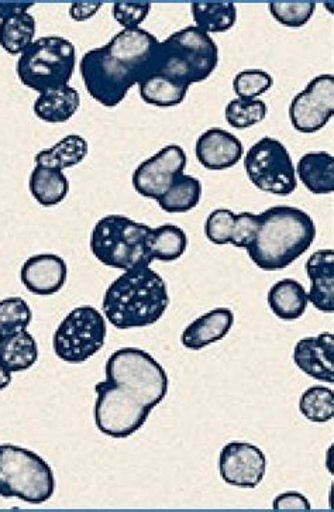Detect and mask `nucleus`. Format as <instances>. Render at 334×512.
<instances>
[{
	"instance_id": "f257e3e1",
	"label": "nucleus",
	"mask_w": 334,
	"mask_h": 512,
	"mask_svg": "<svg viewBox=\"0 0 334 512\" xmlns=\"http://www.w3.org/2000/svg\"><path fill=\"white\" fill-rule=\"evenodd\" d=\"M105 376L95 386L96 428L109 438H130L167 397L168 374L150 353L123 347L110 355Z\"/></svg>"
},
{
	"instance_id": "f03ea898",
	"label": "nucleus",
	"mask_w": 334,
	"mask_h": 512,
	"mask_svg": "<svg viewBox=\"0 0 334 512\" xmlns=\"http://www.w3.org/2000/svg\"><path fill=\"white\" fill-rule=\"evenodd\" d=\"M158 44L154 34L139 27L86 51L79 64L86 92L105 108H116L153 70Z\"/></svg>"
},
{
	"instance_id": "7ed1b4c3",
	"label": "nucleus",
	"mask_w": 334,
	"mask_h": 512,
	"mask_svg": "<svg viewBox=\"0 0 334 512\" xmlns=\"http://www.w3.org/2000/svg\"><path fill=\"white\" fill-rule=\"evenodd\" d=\"M170 307L164 278L150 266L123 271L103 295V316L120 331L146 328L163 318Z\"/></svg>"
},
{
	"instance_id": "20e7f679",
	"label": "nucleus",
	"mask_w": 334,
	"mask_h": 512,
	"mask_svg": "<svg viewBox=\"0 0 334 512\" xmlns=\"http://www.w3.org/2000/svg\"><path fill=\"white\" fill-rule=\"evenodd\" d=\"M316 239L312 216L295 206H272L260 215V229L247 253L260 270L281 271L308 252Z\"/></svg>"
},
{
	"instance_id": "39448f33",
	"label": "nucleus",
	"mask_w": 334,
	"mask_h": 512,
	"mask_svg": "<svg viewBox=\"0 0 334 512\" xmlns=\"http://www.w3.org/2000/svg\"><path fill=\"white\" fill-rule=\"evenodd\" d=\"M218 64L215 40L198 27L188 26L160 41L150 74L163 75L189 88L206 81Z\"/></svg>"
},
{
	"instance_id": "423d86ee",
	"label": "nucleus",
	"mask_w": 334,
	"mask_h": 512,
	"mask_svg": "<svg viewBox=\"0 0 334 512\" xmlns=\"http://www.w3.org/2000/svg\"><path fill=\"white\" fill-rule=\"evenodd\" d=\"M77 67V51L65 37L46 36L34 40L20 54L17 77L24 87L34 92L53 91L70 85Z\"/></svg>"
},
{
	"instance_id": "0eeeda50",
	"label": "nucleus",
	"mask_w": 334,
	"mask_h": 512,
	"mask_svg": "<svg viewBox=\"0 0 334 512\" xmlns=\"http://www.w3.org/2000/svg\"><path fill=\"white\" fill-rule=\"evenodd\" d=\"M54 493V472L43 457L22 446L0 445V497L41 505Z\"/></svg>"
},
{
	"instance_id": "6e6552de",
	"label": "nucleus",
	"mask_w": 334,
	"mask_h": 512,
	"mask_svg": "<svg viewBox=\"0 0 334 512\" xmlns=\"http://www.w3.org/2000/svg\"><path fill=\"white\" fill-rule=\"evenodd\" d=\"M150 226L125 215H108L99 219L91 235V252L103 266L127 271L151 266L147 256Z\"/></svg>"
},
{
	"instance_id": "1a4fd4ad",
	"label": "nucleus",
	"mask_w": 334,
	"mask_h": 512,
	"mask_svg": "<svg viewBox=\"0 0 334 512\" xmlns=\"http://www.w3.org/2000/svg\"><path fill=\"white\" fill-rule=\"evenodd\" d=\"M108 336L106 318L91 305L72 309L54 333L53 349L68 364L88 362L101 352Z\"/></svg>"
},
{
	"instance_id": "9d476101",
	"label": "nucleus",
	"mask_w": 334,
	"mask_h": 512,
	"mask_svg": "<svg viewBox=\"0 0 334 512\" xmlns=\"http://www.w3.org/2000/svg\"><path fill=\"white\" fill-rule=\"evenodd\" d=\"M244 168L251 184L267 194L289 197L298 188L291 154L274 137H263L250 147Z\"/></svg>"
},
{
	"instance_id": "9b49d317",
	"label": "nucleus",
	"mask_w": 334,
	"mask_h": 512,
	"mask_svg": "<svg viewBox=\"0 0 334 512\" xmlns=\"http://www.w3.org/2000/svg\"><path fill=\"white\" fill-rule=\"evenodd\" d=\"M334 115V77L323 74L311 79L289 105L291 125L299 133L319 132Z\"/></svg>"
},
{
	"instance_id": "f8f14e48",
	"label": "nucleus",
	"mask_w": 334,
	"mask_h": 512,
	"mask_svg": "<svg viewBox=\"0 0 334 512\" xmlns=\"http://www.w3.org/2000/svg\"><path fill=\"white\" fill-rule=\"evenodd\" d=\"M187 161V153L179 144H168L136 167L132 177L134 190L141 197L157 201L184 174Z\"/></svg>"
},
{
	"instance_id": "ddd939ff",
	"label": "nucleus",
	"mask_w": 334,
	"mask_h": 512,
	"mask_svg": "<svg viewBox=\"0 0 334 512\" xmlns=\"http://www.w3.org/2000/svg\"><path fill=\"white\" fill-rule=\"evenodd\" d=\"M219 472L229 486L256 489L267 472V457L263 450L251 443H227L220 452Z\"/></svg>"
},
{
	"instance_id": "4468645a",
	"label": "nucleus",
	"mask_w": 334,
	"mask_h": 512,
	"mask_svg": "<svg viewBox=\"0 0 334 512\" xmlns=\"http://www.w3.org/2000/svg\"><path fill=\"white\" fill-rule=\"evenodd\" d=\"M68 278V266L58 254H36L29 257L20 270V280L27 291L40 297L63 290Z\"/></svg>"
},
{
	"instance_id": "2eb2a0df",
	"label": "nucleus",
	"mask_w": 334,
	"mask_h": 512,
	"mask_svg": "<svg viewBox=\"0 0 334 512\" xmlns=\"http://www.w3.org/2000/svg\"><path fill=\"white\" fill-rule=\"evenodd\" d=\"M196 160L209 171L233 168L244 154L243 143L233 133L212 127L198 137L195 144Z\"/></svg>"
},
{
	"instance_id": "dca6fc26",
	"label": "nucleus",
	"mask_w": 334,
	"mask_h": 512,
	"mask_svg": "<svg viewBox=\"0 0 334 512\" xmlns=\"http://www.w3.org/2000/svg\"><path fill=\"white\" fill-rule=\"evenodd\" d=\"M294 363L298 369L312 379L323 383H334V336L322 333L309 336L296 343Z\"/></svg>"
},
{
	"instance_id": "f3484780",
	"label": "nucleus",
	"mask_w": 334,
	"mask_h": 512,
	"mask_svg": "<svg viewBox=\"0 0 334 512\" xmlns=\"http://www.w3.org/2000/svg\"><path fill=\"white\" fill-rule=\"evenodd\" d=\"M234 325V314L229 308H215L199 316L182 332L181 342L185 349L202 350L220 342L229 335Z\"/></svg>"
},
{
	"instance_id": "a211bd4d",
	"label": "nucleus",
	"mask_w": 334,
	"mask_h": 512,
	"mask_svg": "<svg viewBox=\"0 0 334 512\" xmlns=\"http://www.w3.org/2000/svg\"><path fill=\"white\" fill-rule=\"evenodd\" d=\"M306 274L311 281L309 304L325 314L334 311V252L318 250L306 261Z\"/></svg>"
},
{
	"instance_id": "6ab92c4d",
	"label": "nucleus",
	"mask_w": 334,
	"mask_h": 512,
	"mask_svg": "<svg viewBox=\"0 0 334 512\" xmlns=\"http://www.w3.org/2000/svg\"><path fill=\"white\" fill-rule=\"evenodd\" d=\"M296 178L306 190L315 195L334 192V158L326 151H312L299 158L295 167Z\"/></svg>"
},
{
	"instance_id": "aec40b11",
	"label": "nucleus",
	"mask_w": 334,
	"mask_h": 512,
	"mask_svg": "<svg viewBox=\"0 0 334 512\" xmlns=\"http://www.w3.org/2000/svg\"><path fill=\"white\" fill-rule=\"evenodd\" d=\"M268 305L282 321H296L305 315L309 305L308 291L294 278H284L272 285L267 295Z\"/></svg>"
},
{
	"instance_id": "412c9836",
	"label": "nucleus",
	"mask_w": 334,
	"mask_h": 512,
	"mask_svg": "<svg viewBox=\"0 0 334 512\" xmlns=\"http://www.w3.org/2000/svg\"><path fill=\"white\" fill-rule=\"evenodd\" d=\"M81 95L77 89L70 87L57 88L39 94L34 102V115L46 123L68 122L79 111Z\"/></svg>"
},
{
	"instance_id": "4be33fe9",
	"label": "nucleus",
	"mask_w": 334,
	"mask_h": 512,
	"mask_svg": "<svg viewBox=\"0 0 334 512\" xmlns=\"http://www.w3.org/2000/svg\"><path fill=\"white\" fill-rule=\"evenodd\" d=\"M39 360V346L32 333H13L0 338V364L10 373L32 369Z\"/></svg>"
},
{
	"instance_id": "5701e85b",
	"label": "nucleus",
	"mask_w": 334,
	"mask_h": 512,
	"mask_svg": "<svg viewBox=\"0 0 334 512\" xmlns=\"http://www.w3.org/2000/svg\"><path fill=\"white\" fill-rule=\"evenodd\" d=\"M29 190L37 204L53 208L70 194V181L64 171L36 166L30 174Z\"/></svg>"
},
{
	"instance_id": "b1692460",
	"label": "nucleus",
	"mask_w": 334,
	"mask_h": 512,
	"mask_svg": "<svg viewBox=\"0 0 334 512\" xmlns=\"http://www.w3.org/2000/svg\"><path fill=\"white\" fill-rule=\"evenodd\" d=\"M89 153V144L79 134H68L50 149L41 150L34 157L39 167L67 170L81 164Z\"/></svg>"
},
{
	"instance_id": "393cba45",
	"label": "nucleus",
	"mask_w": 334,
	"mask_h": 512,
	"mask_svg": "<svg viewBox=\"0 0 334 512\" xmlns=\"http://www.w3.org/2000/svg\"><path fill=\"white\" fill-rule=\"evenodd\" d=\"M188 236L184 229L175 225H161L151 228L147 236V256L153 261L170 263L181 259L187 252Z\"/></svg>"
},
{
	"instance_id": "a878e982",
	"label": "nucleus",
	"mask_w": 334,
	"mask_h": 512,
	"mask_svg": "<svg viewBox=\"0 0 334 512\" xmlns=\"http://www.w3.org/2000/svg\"><path fill=\"white\" fill-rule=\"evenodd\" d=\"M191 13L195 27L209 36L229 32L237 22V8L233 2H194Z\"/></svg>"
},
{
	"instance_id": "bb28decb",
	"label": "nucleus",
	"mask_w": 334,
	"mask_h": 512,
	"mask_svg": "<svg viewBox=\"0 0 334 512\" xmlns=\"http://www.w3.org/2000/svg\"><path fill=\"white\" fill-rule=\"evenodd\" d=\"M202 194V182L198 178L181 174L163 197L157 199V204L167 213H187L199 205Z\"/></svg>"
},
{
	"instance_id": "cd10ccee",
	"label": "nucleus",
	"mask_w": 334,
	"mask_h": 512,
	"mask_svg": "<svg viewBox=\"0 0 334 512\" xmlns=\"http://www.w3.org/2000/svg\"><path fill=\"white\" fill-rule=\"evenodd\" d=\"M140 96L147 105L175 108L187 98L189 88L163 75L150 74L139 84Z\"/></svg>"
},
{
	"instance_id": "c85d7f7f",
	"label": "nucleus",
	"mask_w": 334,
	"mask_h": 512,
	"mask_svg": "<svg viewBox=\"0 0 334 512\" xmlns=\"http://www.w3.org/2000/svg\"><path fill=\"white\" fill-rule=\"evenodd\" d=\"M36 19L29 12L17 13L0 22V47L10 56H20L34 41Z\"/></svg>"
},
{
	"instance_id": "c756f323",
	"label": "nucleus",
	"mask_w": 334,
	"mask_h": 512,
	"mask_svg": "<svg viewBox=\"0 0 334 512\" xmlns=\"http://www.w3.org/2000/svg\"><path fill=\"white\" fill-rule=\"evenodd\" d=\"M299 411L313 424H326L334 418V393L332 388L315 386L306 390L299 400Z\"/></svg>"
},
{
	"instance_id": "7c9ffc66",
	"label": "nucleus",
	"mask_w": 334,
	"mask_h": 512,
	"mask_svg": "<svg viewBox=\"0 0 334 512\" xmlns=\"http://www.w3.org/2000/svg\"><path fill=\"white\" fill-rule=\"evenodd\" d=\"M267 113V105L261 99L236 98L227 103L225 118L233 129L243 130L264 122Z\"/></svg>"
},
{
	"instance_id": "2f4dec72",
	"label": "nucleus",
	"mask_w": 334,
	"mask_h": 512,
	"mask_svg": "<svg viewBox=\"0 0 334 512\" xmlns=\"http://www.w3.org/2000/svg\"><path fill=\"white\" fill-rule=\"evenodd\" d=\"M33 321L32 308L20 297L0 301V338L27 331Z\"/></svg>"
},
{
	"instance_id": "473e14b6",
	"label": "nucleus",
	"mask_w": 334,
	"mask_h": 512,
	"mask_svg": "<svg viewBox=\"0 0 334 512\" xmlns=\"http://www.w3.org/2000/svg\"><path fill=\"white\" fill-rule=\"evenodd\" d=\"M271 16L278 23L291 29H299L312 19L316 10L315 2H271L268 3Z\"/></svg>"
},
{
	"instance_id": "72a5a7b5",
	"label": "nucleus",
	"mask_w": 334,
	"mask_h": 512,
	"mask_svg": "<svg viewBox=\"0 0 334 512\" xmlns=\"http://www.w3.org/2000/svg\"><path fill=\"white\" fill-rule=\"evenodd\" d=\"M274 85V78L267 71L251 68L239 72L233 79V91L237 98L257 99L267 94Z\"/></svg>"
},
{
	"instance_id": "f704fd0d",
	"label": "nucleus",
	"mask_w": 334,
	"mask_h": 512,
	"mask_svg": "<svg viewBox=\"0 0 334 512\" xmlns=\"http://www.w3.org/2000/svg\"><path fill=\"white\" fill-rule=\"evenodd\" d=\"M236 213L230 209H215L205 223V235L216 246L230 245Z\"/></svg>"
},
{
	"instance_id": "c9c22d12",
	"label": "nucleus",
	"mask_w": 334,
	"mask_h": 512,
	"mask_svg": "<svg viewBox=\"0 0 334 512\" xmlns=\"http://www.w3.org/2000/svg\"><path fill=\"white\" fill-rule=\"evenodd\" d=\"M150 12L151 3L148 2H116L112 6L113 19L123 30L139 29Z\"/></svg>"
},
{
	"instance_id": "e433bc0d",
	"label": "nucleus",
	"mask_w": 334,
	"mask_h": 512,
	"mask_svg": "<svg viewBox=\"0 0 334 512\" xmlns=\"http://www.w3.org/2000/svg\"><path fill=\"white\" fill-rule=\"evenodd\" d=\"M260 229V215L251 212H241L234 219L232 239L230 245L247 249L256 239Z\"/></svg>"
},
{
	"instance_id": "4c0bfd02",
	"label": "nucleus",
	"mask_w": 334,
	"mask_h": 512,
	"mask_svg": "<svg viewBox=\"0 0 334 512\" xmlns=\"http://www.w3.org/2000/svg\"><path fill=\"white\" fill-rule=\"evenodd\" d=\"M272 508L274 511H311L312 505L308 498L298 491H289L275 498Z\"/></svg>"
},
{
	"instance_id": "58836bf2",
	"label": "nucleus",
	"mask_w": 334,
	"mask_h": 512,
	"mask_svg": "<svg viewBox=\"0 0 334 512\" xmlns=\"http://www.w3.org/2000/svg\"><path fill=\"white\" fill-rule=\"evenodd\" d=\"M102 2H74L71 3L70 17L75 22H86V20L92 19L102 9Z\"/></svg>"
},
{
	"instance_id": "ea45409f",
	"label": "nucleus",
	"mask_w": 334,
	"mask_h": 512,
	"mask_svg": "<svg viewBox=\"0 0 334 512\" xmlns=\"http://www.w3.org/2000/svg\"><path fill=\"white\" fill-rule=\"evenodd\" d=\"M33 6V2H0V22L17 13L29 12Z\"/></svg>"
},
{
	"instance_id": "a19ab883",
	"label": "nucleus",
	"mask_w": 334,
	"mask_h": 512,
	"mask_svg": "<svg viewBox=\"0 0 334 512\" xmlns=\"http://www.w3.org/2000/svg\"><path fill=\"white\" fill-rule=\"evenodd\" d=\"M12 384V373L0 364V391L6 390Z\"/></svg>"
}]
</instances>
